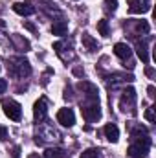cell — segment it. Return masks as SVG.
I'll return each mask as SVG.
<instances>
[{"label":"cell","instance_id":"6da1fadb","mask_svg":"<svg viewBox=\"0 0 156 158\" xmlns=\"http://www.w3.org/2000/svg\"><path fill=\"white\" fill-rule=\"evenodd\" d=\"M83 116L86 121L94 123L101 118V107H99V96H84V103H83V109H81Z\"/></svg>","mask_w":156,"mask_h":158},{"label":"cell","instance_id":"7a4b0ae2","mask_svg":"<svg viewBox=\"0 0 156 158\" xmlns=\"http://www.w3.org/2000/svg\"><path fill=\"white\" fill-rule=\"evenodd\" d=\"M7 72L13 77H18V79L28 77L31 74V64L24 57H15V59H9L7 61Z\"/></svg>","mask_w":156,"mask_h":158},{"label":"cell","instance_id":"3957f363","mask_svg":"<svg viewBox=\"0 0 156 158\" xmlns=\"http://www.w3.org/2000/svg\"><path fill=\"white\" fill-rule=\"evenodd\" d=\"M149 149H151V136L143 134L140 138H132V143L129 145L127 153H129V156H132V158H142L149 153Z\"/></svg>","mask_w":156,"mask_h":158},{"label":"cell","instance_id":"277c9868","mask_svg":"<svg viewBox=\"0 0 156 158\" xmlns=\"http://www.w3.org/2000/svg\"><path fill=\"white\" fill-rule=\"evenodd\" d=\"M59 140H61V134L51 125L40 123L35 131V142L37 143H50V142H59Z\"/></svg>","mask_w":156,"mask_h":158},{"label":"cell","instance_id":"5b68a950","mask_svg":"<svg viewBox=\"0 0 156 158\" xmlns=\"http://www.w3.org/2000/svg\"><path fill=\"white\" fill-rule=\"evenodd\" d=\"M119 109L123 112H130V114L136 112V90L132 86H129V88L123 90L121 99H119Z\"/></svg>","mask_w":156,"mask_h":158},{"label":"cell","instance_id":"8992f818","mask_svg":"<svg viewBox=\"0 0 156 158\" xmlns=\"http://www.w3.org/2000/svg\"><path fill=\"white\" fill-rule=\"evenodd\" d=\"M2 107H4V114L9 119L18 121V119L22 118V107H20L17 101H13V99H4V101H2Z\"/></svg>","mask_w":156,"mask_h":158},{"label":"cell","instance_id":"52a82bcc","mask_svg":"<svg viewBox=\"0 0 156 158\" xmlns=\"http://www.w3.org/2000/svg\"><path fill=\"white\" fill-rule=\"evenodd\" d=\"M33 116L35 119L42 123V121H46L48 118V101H46V98H40L39 101L35 103V107H33Z\"/></svg>","mask_w":156,"mask_h":158},{"label":"cell","instance_id":"ba28073f","mask_svg":"<svg viewBox=\"0 0 156 158\" xmlns=\"http://www.w3.org/2000/svg\"><path fill=\"white\" fill-rule=\"evenodd\" d=\"M57 121L61 123V125H64V127H72L74 123H76V114H74V110L72 109H61L59 112H57Z\"/></svg>","mask_w":156,"mask_h":158},{"label":"cell","instance_id":"9c48e42d","mask_svg":"<svg viewBox=\"0 0 156 158\" xmlns=\"http://www.w3.org/2000/svg\"><path fill=\"white\" fill-rule=\"evenodd\" d=\"M151 9V0H129L130 13H147Z\"/></svg>","mask_w":156,"mask_h":158},{"label":"cell","instance_id":"30bf717a","mask_svg":"<svg viewBox=\"0 0 156 158\" xmlns=\"http://www.w3.org/2000/svg\"><path fill=\"white\" fill-rule=\"evenodd\" d=\"M13 11L18 13V15H22V17H30V15L35 13V7L30 2H15L13 4Z\"/></svg>","mask_w":156,"mask_h":158},{"label":"cell","instance_id":"8fae6325","mask_svg":"<svg viewBox=\"0 0 156 158\" xmlns=\"http://www.w3.org/2000/svg\"><path fill=\"white\" fill-rule=\"evenodd\" d=\"M114 53H116L121 61H129L130 55H132V50H130L129 44H125V42H117L116 46H114Z\"/></svg>","mask_w":156,"mask_h":158},{"label":"cell","instance_id":"7c38bea8","mask_svg":"<svg viewBox=\"0 0 156 158\" xmlns=\"http://www.w3.org/2000/svg\"><path fill=\"white\" fill-rule=\"evenodd\" d=\"M103 132H105L107 140H109V142H112V143H116L117 140H119V129H117L114 123H107V125H105V129H103Z\"/></svg>","mask_w":156,"mask_h":158},{"label":"cell","instance_id":"4fadbf2b","mask_svg":"<svg viewBox=\"0 0 156 158\" xmlns=\"http://www.w3.org/2000/svg\"><path fill=\"white\" fill-rule=\"evenodd\" d=\"M81 40H83V46H84V48H86L88 52H96V50L99 48V42L94 39L92 35H88V33H83Z\"/></svg>","mask_w":156,"mask_h":158},{"label":"cell","instance_id":"5bb4252c","mask_svg":"<svg viewBox=\"0 0 156 158\" xmlns=\"http://www.w3.org/2000/svg\"><path fill=\"white\" fill-rule=\"evenodd\" d=\"M66 31H68V24H66L64 20H57V22L51 26V33H53V35L64 37V35H66Z\"/></svg>","mask_w":156,"mask_h":158},{"label":"cell","instance_id":"9a60e30c","mask_svg":"<svg viewBox=\"0 0 156 158\" xmlns=\"http://www.w3.org/2000/svg\"><path fill=\"white\" fill-rule=\"evenodd\" d=\"M44 158H70V156H68V153H64L59 147H50V149L44 151Z\"/></svg>","mask_w":156,"mask_h":158},{"label":"cell","instance_id":"2e32d148","mask_svg":"<svg viewBox=\"0 0 156 158\" xmlns=\"http://www.w3.org/2000/svg\"><path fill=\"white\" fill-rule=\"evenodd\" d=\"M138 48V57L142 59V63H149V53H147V42L145 40H140L136 44Z\"/></svg>","mask_w":156,"mask_h":158},{"label":"cell","instance_id":"e0dca14e","mask_svg":"<svg viewBox=\"0 0 156 158\" xmlns=\"http://www.w3.org/2000/svg\"><path fill=\"white\" fill-rule=\"evenodd\" d=\"M134 30H136L138 33L147 35V33H149V30H151V26H149V22H147V20H136V22H134Z\"/></svg>","mask_w":156,"mask_h":158},{"label":"cell","instance_id":"ac0fdd59","mask_svg":"<svg viewBox=\"0 0 156 158\" xmlns=\"http://www.w3.org/2000/svg\"><path fill=\"white\" fill-rule=\"evenodd\" d=\"M81 158H101V151L99 149H86L83 155H81Z\"/></svg>","mask_w":156,"mask_h":158},{"label":"cell","instance_id":"d6986e66","mask_svg":"<svg viewBox=\"0 0 156 158\" xmlns=\"http://www.w3.org/2000/svg\"><path fill=\"white\" fill-rule=\"evenodd\" d=\"M97 30H99V33H101V35H105V37H107V35H109V20H105V19H103V20H99V22H97Z\"/></svg>","mask_w":156,"mask_h":158},{"label":"cell","instance_id":"ffe728a7","mask_svg":"<svg viewBox=\"0 0 156 158\" xmlns=\"http://www.w3.org/2000/svg\"><path fill=\"white\" fill-rule=\"evenodd\" d=\"M154 110H156V107H149V109H147V112H145V119H147L149 123H154V121H156Z\"/></svg>","mask_w":156,"mask_h":158},{"label":"cell","instance_id":"44dd1931","mask_svg":"<svg viewBox=\"0 0 156 158\" xmlns=\"http://www.w3.org/2000/svg\"><path fill=\"white\" fill-rule=\"evenodd\" d=\"M13 39H15V42H17V44H18V48H20V52H26V50H24V48H28V46H30V44H28V40H22V39H18V37H17V35H15V37H13Z\"/></svg>","mask_w":156,"mask_h":158},{"label":"cell","instance_id":"7402d4cb","mask_svg":"<svg viewBox=\"0 0 156 158\" xmlns=\"http://www.w3.org/2000/svg\"><path fill=\"white\" fill-rule=\"evenodd\" d=\"M105 2H107V9H109V11H116L117 0H105Z\"/></svg>","mask_w":156,"mask_h":158},{"label":"cell","instance_id":"603a6c76","mask_svg":"<svg viewBox=\"0 0 156 158\" xmlns=\"http://www.w3.org/2000/svg\"><path fill=\"white\" fill-rule=\"evenodd\" d=\"M6 88H7V81L0 77V94H2V92H6Z\"/></svg>","mask_w":156,"mask_h":158},{"label":"cell","instance_id":"cb8c5ba5","mask_svg":"<svg viewBox=\"0 0 156 158\" xmlns=\"http://www.w3.org/2000/svg\"><path fill=\"white\" fill-rule=\"evenodd\" d=\"M7 138V131L4 127H0V140H6Z\"/></svg>","mask_w":156,"mask_h":158},{"label":"cell","instance_id":"d4e9b609","mask_svg":"<svg viewBox=\"0 0 156 158\" xmlns=\"http://www.w3.org/2000/svg\"><path fill=\"white\" fill-rule=\"evenodd\" d=\"M24 26H26V28H28V30H30V31H35V30H37V28H35V26H33V24H31V22H26V24H24Z\"/></svg>","mask_w":156,"mask_h":158},{"label":"cell","instance_id":"484cf974","mask_svg":"<svg viewBox=\"0 0 156 158\" xmlns=\"http://www.w3.org/2000/svg\"><path fill=\"white\" fill-rule=\"evenodd\" d=\"M74 74H76V76H83V74H84V72H83V70H81V68H74Z\"/></svg>","mask_w":156,"mask_h":158},{"label":"cell","instance_id":"4316f807","mask_svg":"<svg viewBox=\"0 0 156 158\" xmlns=\"http://www.w3.org/2000/svg\"><path fill=\"white\" fill-rule=\"evenodd\" d=\"M149 96H151V98L154 96V86H149Z\"/></svg>","mask_w":156,"mask_h":158},{"label":"cell","instance_id":"83f0119b","mask_svg":"<svg viewBox=\"0 0 156 158\" xmlns=\"http://www.w3.org/2000/svg\"><path fill=\"white\" fill-rule=\"evenodd\" d=\"M28 158H42V156H39V155H30Z\"/></svg>","mask_w":156,"mask_h":158}]
</instances>
